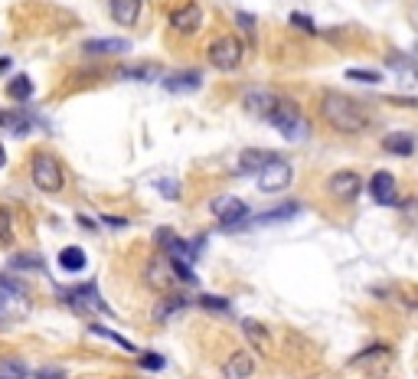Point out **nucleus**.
Segmentation results:
<instances>
[{
	"mask_svg": "<svg viewBox=\"0 0 418 379\" xmlns=\"http://www.w3.org/2000/svg\"><path fill=\"white\" fill-rule=\"evenodd\" d=\"M317 111L327 121V128H333L337 134H350V138H353V134H363L366 128H369V115H366L363 105H360L353 95L337 92V89L320 92Z\"/></svg>",
	"mask_w": 418,
	"mask_h": 379,
	"instance_id": "1",
	"label": "nucleus"
},
{
	"mask_svg": "<svg viewBox=\"0 0 418 379\" xmlns=\"http://www.w3.org/2000/svg\"><path fill=\"white\" fill-rule=\"evenodd\" d=\"M206 59L219 72H235L242 66V59H245V46H242V39L235 33H223V36H216L209 43Z\"/></svg>",
	"mask_w": 418,
	"mask_h": 379,
	"instance_id": "2",
	"label": "nucleus"
},
{
	"mask_svg": "<svg viewBox=\"0 0 418 379\" xmlns=\"http://www.w3.org/2000/svg\"><path fill=\"white\" fill-rule=\"evenodd\" d=\"M268 124H275L281 134H285L287 141H304L310 134V124H307V118L301 115V108H297L295 101H287V98H281V105H278V111L268 118Z\"/></svg>",
	"mask_w": 418,
	"mask_h": 379,
	"instance_id": "3",
	"label": "nucleus"
},
{
	"mask_svg": "<svg viewBox=\"0 0 418 379\" xmlns=\"http://www.w3.org/2000/svg\"><path fill=\"white\" fill-rule=\"evenodd\" d=\"M30 177L36 183V190L43 193H59L62 183H66V173H62V163L53 154H36L30 163Z\"/></svg>",
	"mask_w": 418,
	"mask_h": 379,
	"instance_id": "4",
	"label": "nucleus"
},
{
	"mask_svg": "<svg viewBox=\"0 0 418 379\" xmlns=\"http://www.w3.org/2000/svg\"><path fill=\"white\" fill-rule=\"evenodd\" d=\"M209 213H213L225 229H239V226H245L248 216H252V213H248V203L239 200V196H233V193L216 196V200L209 203Z\"/></svg>",
	"mask_w": 418,
	"mask_h": 379,
	"instance_id": "5",
	"label": "nucleus"
},
{
	"mask_svg": "<svg viewBox=\"0 0 418 379\" xmlns=\"http://www.w3.org/2000/svg\"><path fill=\"white\" fill-rule=\"evenodd\" d=\"M291 180H295V167L285 157H275V161L265 163L262 171L255 173V183L262 193H281V190L291 186Z\"/></svg>",
	"mask_w": 418,
	"mask_h": 379,
	"instance_id": "6",
	"label": "nucleus"
},
{
	"mask_svg": "<svg viewBox=\"0 0 418 379\" xmlns=\"http://www.w3.org/2000/svg\"><path fill=\"white\" fill-rule=\"evenodd\" d=\"M324 190L333 203H353L360 193H363V177H360L357 171H337V173L327 177Z\"/></svg>",
	"mask_w": 418,
	"mask_h": 379,
	"instance_id": "7",
	"label": "nucleus"
},
{
	"mask_svg": "<svg viewBox=\"0 0 418 379\" xmlns=\"http://www.w3.org/2000/svg\"><path fill=\"white\" fill-rule=\"evenodd\" d=\"M144 281H148V288H154V291H160V294H173L180 285L177 271H173V262L167 256L151 258L148 268H144Z\"/></svg>",
	"mask_w": 418,
	"mask_h": 379,
	"instance_id": "8",
	"label": "nucleus"
},
{
	"mask_svg": "<svg viewBox=\"0 0 418 379\" xmlns=\"http://www.w3.org/2000/svg\"><path fill=\"white\" fill-rule=\"evenodd\" d=\"M278 105H281V95L271 92V89H248V92L242 95V108H245L248 115L265 118V121L278 111Z\"/></svg>",
	"mask_w": 418,
	"mask_h": 379,
	"instance_id": "9",
	"label": "nucleus"
},
{
	"mask_svg": "<svg viewBox=\"0 0 418 379\" xmlns=\"http://www.w3.org/2000/svg\"><path fill=\"white\" fill-rule=\"evenodd\" d=\"M62 301L72 304L76 310H86V314H108V304L98 298L95 285H82V288H72V291H62Z\"/></svg>",
	"mask_w": 418,
	"mask_h": 379,
	"instance_id": "10",
	"label": "nucleus"
},
{
	"mask_svg": "<svg viewBox=\"0 0 418 379\" xmlns=\"http://www.w3.org/2000/svg\"><path fill=\"white\" fill-rule=\"evenodd\" d=\"M203 26V7L200 4H183V7L170 10V30L180 36H193Z\"/></svg>",
	"mask_w": 418,
	"mask_h": 379,
	"instance_id": "11",
	"label": "nucleus"
},
{
	"mask_svg": "<svg viewBox=\"0 0 418 379\" xmlns=\"http://www.w3.org/2000/svg\"><path fill=\"white\" fill-rule=\"evenodd\" d=\"M366 190H369V196L379 203V206H392V203L399 200V183H395V177L389 171H376V173H372Z\"/></svg>",
	"mask_w": 418,
	"mask_h": 379,
	"instance_id": "12",
	"label": "nucleus"
},
{
	"mask_svg": "<svg viewBox=\"0 0 418 379\" xmlns=\"http://www.w3.org/2000/svg\"><path fill=\"white\" fill-rule=\"evenodd\" d=\"M389 363H392V350H389L386 343H376V347L363 350V353H357L350 360V366H372L376 376H382V373L389 370Z\"/></svg>",
	"mask_w": 418,
	"mask_h": 379,
	"instance_id": "13",
	"label": "nucleus"
},
{
	"mask_svg": "<svg viewBox=\"0 0 418 379\" xmlns=\"http://www.w3.org/2000/svg\"><path fill=\"white\" fill-rule=\"evenodd\" d=\"M252 376H255V360L245 350H235V353L225 356L223 379H252Z\"/></svg>",
	"mask_w": 418,
	"mask_h": 379,
	"instance_id": "14",
	"label": "nucleus"
},
{
	"mask_svg": "<svg viewBox=\"0 0 418 379\" xmlns=\"http://www.w3.org/2000/svg\"><path fill=\"white\" fill-rule=\"evenodd\" d=\"M386 66H389V72H392L402 86H415L418 82V62H412L409 56H402V53H389V59H386Z\"/></svg>",
	"mask_w": 418,
	"mask_h": 379,
	"instance_id": "15",
	"label": "nucleus"
},
{
	"mask_svg": "<svg viewBox=\"0 0 418 379\" xmlns=\"http://www.w3.org/2000/svg\"><path fill=\"white\" fill-rule=\"evenodd\" d=\"M242 333H245L248 347L255 350V353H268V350H271V333L262 327V320L245 318V320H242Z\"/></svg>",
	"mask_w": 418,
	"mask_h": 379,
	"instance_id": "16",
	"label": "nucleus"
},
{
	"mask_svg": "<svg viewBox=\"0 0 418 379\" xmlns=\"http://www.w3.org/2000/svg\"><path fill=\"white\" fill-rule=\"evenodd\" d=\"M82 49H86L88 56H124L131 49V43H128V39H86Z\"/></svg>",
	"mask_w": 418,
	"mask_h": 379,
	"instance_id": "17",
	"label": "nucleus"
},
{
	"mask_svg": "<svg viewBox=\"0 0 418 379\" xmlns=\"http://www.w3.org/2000/svg\"><path fill=\"white\" fill-rule=\"evenodd\" d=\"M200 86H203V76L193 69L163 76V89H167V92H193V89H200Z\"/></svg>",
	"mask_w": 418,
	"mask_h": 379,
	"instance_id": "18",
	"label": "nucleus"
},
{
	"mask_svg": "<svg viewBox=\"0 0 418 379\" xmlns=\"http://www.w3.org/2000/svg\"><path fill=\"white\" fill-rule=\"evenodd\" d=\"M141 16V0H111V20L118 26H134Z\"/></svg>",
	"mask_w": 418,
	"mask_h": 379,
	"instance_id": "19",
	"label": "nucleus"
},
{
	"mask_svg": "<svg viewBox=\"0 0 418 379\" xmlns=\"http://www.w3.org/2000/svg\"><path fill=\"white\" fill-rule=\"evenodd\" d=\"M0 128H4V131H10L14 138H24V134H30L33 121H30V115H26V111H4V108H0Z\"/></svg>",
	"mask_w": 418,
	"mask_h": 379,
	"instance_id": "20",
	"label": "nucleus"
},
{
	"mask_svg": "<svg viewBox=\"0 0 418 379\" xmlns=\"http://www.w3.org/2000/svg\"><path fill=\"white\" fill-rule=\"evenodd\" d=\"M278 154H271V151H258V147H248V151H242L239 154V171L242 173H258L265 167V163H271Z\"/></svg>",
	"mask_w": 418,
	"mask_h": 379,
	"instance_id": "21",
	"label": "nucleus"
},
{
	"mask_svg": "<svg viewBox=\"0 0 418 379\" xmlns=\"http://www.w3.org/2000/svg\"><path fill=\"white\" fill-rule=\"evenodd\" d=\"M382 147H386L389 154L412 157V154H415V138H412L409 131H395V134H386V141H382Z\"/></svg>",
	"mask_w": 418,
	"mask_h": 379,
	"instance_id": "22",
	"label": "nucleus"
},
{
	"mask_svg": "<svg viewBox=\"0 0 418 379\" xmlns=\"http://www.w3.org/2000/svg\"><path fill=\"white\" fill-rule=\"evenodd\" d=\"M180 310H186V298H180V294H163V301L154 308V320L167 324L173 314H180Z\"/></svg>",
	"mask_w": 418,
	"mask_h": 379,
	"instance_id": "23",
	"label": "nucleus"
},
{
	"mask_svg": "<svg viewBox=\"0 0 418 379\" xmlns=\"http://www.w3.org/2000/svg\"><path fill=\"white\" fill-rule=\"evenodd\" d=\"M59 265H62L66 271H82V268L88 265V258H86V252H82L78 246H66V248L59 252Z\"/></svg>",
	"mask_w": 418,
	"mask_h": 379,
	"instance_id": "24",
	"label": "nucleus"
},
{
	"mask_svg": "<svg viewBox=\"0 0 418 379\" xmlns=\"http://www.w3.org/2000/svg\"><path fill=\"white\" fill-rule=\"evenodd\" d=\"M160 66H128V69H121V79H131V82H157L160 79Z\"/></svg>",
	"mask_w": 418,
	"mask_h": 379,
	"instance_id": "25",
	"label": "nucleus"
},
{
	"mask_svg": "<svg viewBox=\"0 0 418 379\" xmlns=\"http://www.w3.org/2000/svg\"><path fill=\"white\" fill-rule=\"evenodd\" d=\"M7 95L14 101H26V98H33V82H30V76H14L7 82Z\"/></svg>",
	"mask_w": 418,
	"mask_h": 379,
	"instance_id": "26",
	"label": "nucleus"
},
{
	"mask_svg": "<svg viewBox=\"0 0 418 379\" xmlns=\"http://www.w3.org/2000/svg\"><path fill=\"white\" fill-rule=\"evenodd\" d=\"M88 330H92V333H95V337H105V340H111V343H115V347H118V350H124V353H138V347H134V343H131V340H124L121 333L108 330V327H101V324H92V327H88Z\"/></svg>",
	"mask_w": 418,
	"mask_h": 379,
	"instance_id": "27",
	"label": "nucleus"
},
{
	"mask_svg": "<svg viewBox=\"0 0 418 379\" xmlns=\"http://www.w3.org/2000/svg\"><path fill=\"white\" fill-rule=\"evenodd\" d=\"M297 203H285V206H275V209H268V213H262V216H258V223L262 226H268V223H281V219H291L297 213Z\"/></svg>",
	"mask_w": 418,
	"mask_h": 379,
	"instance_id": "28",
	"label": "nucleus"
},
{
	"mask_svg": "<svg viewBox=\"0 0 418 379\" xmlns=\"http://www.w3.org/2000/svg\"><path fill=\"white\" fill-rule=\"evenodd\" d=\"M14 242V216L10 209H0V246H10Z\"/></svg>",
	"mask_w": 418,
	"mask_h": 379,
	"instance_id": "29",
	"label": "nucleus"
},
{
	"mask_svg": "<svg viewBox=\"0 0 418 379\" xmlns=\"http://www.w3.org/2000/svg\"><path fill=\"white\" fill-rule=\"evenodd\" d=\"M10 268H16V271H36V268H43V258H36V256H14V258H10Z\"/></svg>",
	"mask_w": 418,
	"mask_h": 379,
	"instance_id": "30",
	"label": "nucleus"
},
{
	"mask_svg": "<svg viewBox=\"0 0 418 379\" xmlns=\"http://www.w3.org/2000/svg\"><path fill=\"white\" fill-rule=\"evenodd\" d=\"M347 79H353V82H369V86H379V82H382V72H372V69H350Z\"/></svg>",
	"mask_w": 418,
	"mask_h": 379,
	"instance_id": "31",
	"label": "nucleus"
},
{
	"mask_svg": "<svg viewBox=\"0 0 418 379\" xmlns=\"http://www.w3.org/2000/svg\"><path fill=\"white\" fill-rule=\"evenodd\" d=\"M200 304L206 310H216V314H229V310H233V308H229V301H223V298H216V294H203Z\"/></svg>",
	"mask_w": 418,
	"mask_h": 379,
	"instance_id": "32",
	"label": "nucleus"
},
{
	"mask_svg": "<svg viewBox=\"0 0 418 379\" xmlns=\"http://www.w3.org/2000/svg\"><path fill=\"white\" fill-rule=\"evenodd\" d=\"M141 366H144V370H163L167 363H163L160 353H144V356H141Z\"/></svg>",
	"mask_w": 418,
	"mask_h": 379,
	"instance_id": "33",
	"label": "nucleus"
},
{
	"mask_svg": "<svg viewBox=\"0 0 418 379\" xmlns=\"http://www.w3.org/2000/svg\"><path fill=\"white\" fill-rule=\"evenodd\" d=\"M157 190H160V193L167 196V200H177V196H180L177 180H160V183H157Z\"/></svg>",
	"mask_w": 418,
	"mask_h": 379,
	"instance_id": "34",
	"label": "nucleus"
},
{
	"mask_svg": "<svg viewBox=\"0 0 418 379\" xmlns=\"http://www.w3.org/2000/svg\"><path fill=\"white\" fill-rule=\"evenodd\" d=\"M291 24H295V26H301L304 33H317V26L310 24L307 16H301V14H291Z\"/></svg>",
	"mask_w": 418,
	"mask_h": 379,
	"instance_id": "35",
	"label": "nucleus"
},
{
	"mask_svg": "<svg viewBox=\"0 0 418 379\" xmlns=\"http://www.w3.org/2000/svg\"><path fill=\"white\" fill-rule=\"evenodd\" d=\"M4 373H7L10 379H24V376H26V370H24L20 363H7V366H4Z\"/></svg>",
	"mask_w": 418,
	"mask_h": 379,
	"instance_id": "36",
	"label": "nucleus"
},
{
	"mask_svg": "<svg viewBox=\"0 0 418 379\" xmlns=\"http://www.w3.org/2000/svg\"><path fill=\"white\" fill-rule=\"evenodd\" d=\"M33 376H36V379H66V373H62V370H36Z\"/></svg>",
	"mask_w": 418,
	"mask_h": 379,
	"instance_id": "37",
	"label": "nucleus"
},
{
	"mask_svg": "<svg viewBox=\"0 0 418 379\" xmlns=\"http://www.w3.org/2000/svg\"><path fill=\"white\" fill-rule=\"evenodd\" d=\"M405 209H409L412 216H415V219H418V203H415V200H412V203H405Z\"/></svg>",
	"mask_w": 418,
	"mask_h": 379,
	"instance_id": "38",
	"label": "nucleus"
},
{
	"mask_svg": "<svg viewBox=\"0 0 418 379\" xmlns=\"http://www.w3.org/2000/svg\"><path fill=\"white\" fill-rule=\"evenodd\" d=\"M10 69V59H7V56H0V72H7Z\"/></svg>",
	"mask_w": 418,
	"mask_h": 379,
	"instance_id": "39",
	"label": "nucleus"
},
{
	"mask_svg": "<svg viewBox=\"0 0 418 379\" xmlns=\"http://www.w3.org/2000/svg\"><path fill=\"white\" fill-rule=\"evenodd\" d=\"M4 163H7V151H4V144H0V171H4Z\"/></svg>",
	"mask_w": 418,
	"mask_h": 379,
	"instance_id": "40",
	"label": "nucleus"
},
{
	"mask_svg": "<svg viewBox=\"0 0 418 379\" xmlns=\"http://www.w3.org/2000/svg\"><path fill=\"white\" fill-rule=\"evenodd\" d=\"M415 53H418V43H415Z\"/></svg>",
	"mask_w": 418,
	"mask_h": 379,
	"instance_id": "41",
	"label": "nucleus"
}]
</instances>
